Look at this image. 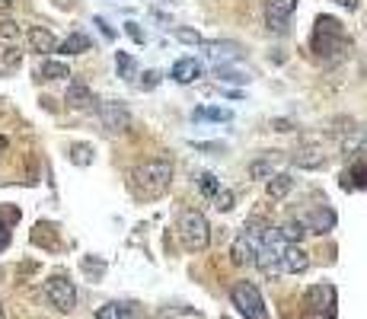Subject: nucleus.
Wrapping results in <instances>:
<instances>
[{
	"mask_svg": "<svg viewBox=\"0 0 367 319\" xmlns=\"http://www.w3.org/2000/svg\"><path fill=\"white\" fill-rule=\"evenodd\" d=\"M310 268V256L304 249H297L294 243H287V249H285V256H281V272H287V274H304Z\"/></svg>",
	"mask_w": 367,
	"mask_h": 319,
	"instance_id": "nucleus-10",
	"label": "nucleus"
},
{
	"mask_svg": "<svg viewBox=\"0 0 367 319\" xmlns=\"http://www.w3.org/2000/svg\"><path fill=\"white\" fill-rule=\"evenodd\" d=\"M294 163L304 169H320V166H326V157H322L320 147H304V150L294 153Z\"/></svg>",
	"mask_w": 367,
	"mask_h": 319,
	"instance_id": "nucleus-16",
	"label": "nucleus"
},
{
	"mask_svg": "<svg viewBox=\"0 0 367 319\" xmlns=\"http://www.w3.org/2000/svg\"><path fill=\"white\" fill-rule=\"evenodd\" d=\"M336 224V214L332 211H316V217H313V227L320 230V233H326V230Z\"/></svg>",
	"mask_w": 367,
	"mask_h": 319,
	"instance_id": "nucleus-29",
	"label": "nucleus"
},
{
	"mask_svg": "<svg viewBox=\"0 0 367 319\" xmlns=\"http://www.w3.org/2000/svg\"><path fill=\"white\" fill-rule=\"evenodd\" d=\"M115 68H119V77H125V80H135V58H131L128 52L115 54Z\"/></svg>",
	"mask_w": 367,
	"mask_h": 319,
	"instance_id": "nucleus-23",
	"label": "nucleus"
},
{
	"mask_svg": "<svg viewBox=\"0 0 367 319\" xmlns=\"http://www.w3.org/2000/svg\"><path fill=\"white\" fill-rule=\"evenodd\" d=\"M195 118H208V122H230V109H195Z\"/></svg>",
	"mask_w": 367,
	"mask_h": 319,
	"instance_id": "nucleus-25",
	"label": "nucleus"
},
{
	"mask_svg": "<svg viewBox=\"0 0 367 319\" xmlns=\"http://www.w3.org/2000/svg\"><path fill=\"white\" fill-rule=\"evenodd\" d=\"M172 182V163L170 160H147L131 173V189L137 198H160Z\"/></svg>",
	"mask_w": 367,
	"mask_h": 319,
	"instance_id": "nucleus-1",
	"label": "nucleus"
},
{
	"mask_svg": "<svg viewBox=\"0 0 367 319\" xmlns=\"http://www.w3.org/2000/svg\"><path fill=\"white\" fill-rule=\"evenodd\" d=\"M125 32L135 38L137 45H144V32H141V26H137V23H125Z\"/></svg>",
	"mask_w": 367,
	"mask_h": 319,
	"instance_id": "nucleus-33",
	"label": "nucleus"
},
{
	"mask_svg": "<svg viewBox=\"0 0 367 319\" xmlns=\"http://www.w3.org/2000/svg\"><path fill=\"white\" fill-rule=\"evenodd\" d=\"M285 249H287V243L281 240V233L265 227L262 243H259V256H255V265L262 268L265 274L278 278V274H281V256H285Z\"/></svg>",
	"mask_w": 367,
	"mask_h": 319,
	"instance_id": "nucleus-4",
	"label": "nucleus"
},
{
	"mask_svg": "<svg viewBox=\"0 0 367 319\" xmlns=\"http://www.w3.org/2000/svg\"><path fill=\"white\" fill-rule=\"evenodd\" d=\"M345 153H364L367 150V128H354L352 134L345 137Z\"/></svg>",
	"mask_w": 367,
	"mask_h": 319,
	"instance_id": "nucleus-20",
	"label": "nucleus"
},
{
	"mask_svg": "<svg viewBox=\"0 0 367 319\" xmlns=\"http://www.w3.org/2000/svg\"><path fill=\"white\" fill-rule=\"evenodd\" d=\"M0 36H3V38H16V36H20V26H16L13 20H0Z\"/></svg>",
	"mask_w": 367,
	"mask_h": 319,
	"instance_id": "nucleus-32",
	"label": "nucleus"
},
{
	"mask_svg": "<svg viewBox=\"0 0 367 319\" xmlns=\"http://www.w3.org/2000/svg\"><path fill=\"white\" fill-rule=\"evenodd\" d=\"M70 160H74L77 166H90V163H93V150L87 144H74V147H70Z\"/></svg>",
	"mask_w": 367,
	"mask_h": 319,
	"instance_id": "nucleus-26",
	"label": "nucleus"
},
{
	"mask_svg": "<svg viewBox=\"0 0 367 319\" xmlns=\"http://www.w3.org/2000/svg\"><path fill=\"white\" fill-rule=\"evenodd\" d=\"M20 61H23V54L16 52V48H7V52H3V58H0V70H3V74H10V70L20 68Z\"/></svg>",
	"mask_w": 367,
	"mask_h": 319,
	"instance_id": "nucleus-27",
	"label": "nucleus"
},
{
	"mask_svg": "<svg viewBox=\"0 0 367 319\" xmlns=\"http://www.w3.org/2000/svg\"><path fill=\"white\" fill-rule=\"evenodd\" d=\"M128 316H131L128 304H105L96 310V319H128Z\"/></svg>",
	"mask_w": 367,
	"mask_h": 319,
	"instance_id": "nucleus-21",
	"label": "nucleus"
},
{
	"mask_svg": "<svg viewBox=\"0 0 367 319\" xmlns=\"http://www.w3.org/2000/svg\"><path fill=\"white\" fill-rule=\"evenodd\" d=\"M218 77L220 80H230V84H246L249 80L246 74H237V70H227V68H218Z\"/></svg>",
	"mask_w": 367,
	"mask_h": 319,
	"instance_id": "nucleus-30",
	"label": "nucleus"
},
{
	"mask_svg": "<svg viewBox=\"0 0 367 319\" xmlns=\"http://www.w3.org/2000/svg\"><path fill=\"white\" fill-rule=\"evenodd\" d=\"M68 106L70 109H90L93 102H96V99H93V93H90V86L87 84H80V80H74V84L68 86Z\"/></svg>",
	"mask_w": 367,
	"mask_h": 319,
	"instance_id": "nucleus-13",
	"label": "nucleus"
},
{
	"mask_svg": "<svg viewBox=\"0 0 367 319\" xmlns=\"http://www.w3.org/2000/svg\"><path fill=\"white\" fill-rule=\"evenodd\" d=\"M157 84H160V74H157V70H147V74H144V80H141V86H144V90H153Z\"/></svg>",
	"mask_w": 367,
	"mask_h": 319,
	"instance_id": "nucleus-34",
	"label": "nucleus"
},
{
	"mask_svg": "<svg viewBox=\"0 0 367 319\" xmlns=\"http://www.w3.org/2000/svg\"><path fill=\"white\" fill-rule=\"evenodd\" d=\"M249 176H253V179H271V176H275V160H253V163H249Z\"/></svg>",
	"mask_w": 367,
	"mask_h": 319,
	"instance_id": "nucleus-22",
	"label": "nucleus"
},
{
	"mask_svg": "<svg viewBox=\"0 0 367 319\" xmlns=\"http://www.w3.org/2000/svg\"><path fill=\"white\" fill-rule=\"evenodd\" d=\"M29 45H32V52H38V54H52V52H58V38H54L45 26H32Z\"/></svg>",
	"mask_w": 367,
	"mask_h": 319,
	"instance_id": "nucleus-12",
	"label": "nucleus"
},
{
	"mask_svg": "<svg viewBox=\"0 0 367 319\" xmlns=\"http://www.w3.org/2000/svg\"><path fill=\"white\" fill-rule=\"evenodd\" d=\"M278 233H281L285 243H300V240L307 236V224L304 221H287L285 227H278Z\"/></svg>",
	"mask_w": 367,
	"mask_h": 319,
	"instance_id": "nucleus-19",
	"label": "nucleus"
},
{
	"mask_svg": "<svg viewBox=\"0 0 367 319\" xmlns=\"http://www.w3.org/2000/svg\"><path fill=\"white\" fill-rule=\"evenodd\" d=\"M3 147H7V141H3V137H0V150H3Z\"/></svg>",
	"mask_w": 367,
	"mask_h": 319,
	"instance_id": "nucleus-39",
	"label": "nucleus"
},
{
	"mask_svg": "<svg viewBox=\"0 0 367 319\" xmlns=\"http://www.w3.org/2000/svg\"><path fill=\"white\" fill-rule=\"evenodd\" d=\"M297 13V0H265V23L271 32H287L291 16Z\"/></svg>",
	"mask_w": 367,
	"mask_h": 319,
	"instance_id": "nucleus-8",
	"label": "nucleus"
},
{
	"mask_svg": "<svg viewBox=\"0 0 367 319\" xmlns=\"http://www.w3.org/2000/svg\"><path fill=\"white\" fill-rule=\"evenodd\" d=\"M336 3H342L345 10H358V0H336Z\"/></svg>",
	"mask_w": 367,
	"mask_h": 319,
	"instance_id": "nucleus-37",
	"label": "nucleus"
},
{
	"mask_svg": "<svg viewBox=\"0 0 367 319\" xmlns=\"http://www.w3.org/2000/svg\"><path fill=\"white\" fill-rule=\"evenodd\" d=\"M342 189H345V192L367 189V163H354L352 169H345V176H342Z\"/></svg>",
	"mask_w": 367,
	"mask_h": 319,
	"instance_id": "nucleus-14",
	"label": "nucleus"
},
{
	"mask_svg": "<svg viewBox=\"0 0 367 319\" xmlns=\"http://www.w3.org/2000/svg\"><path fill=\"white\" fill-rule=\"evenodd\" d=\"M348 48H352V38L345 36L342 23L336 16H320L313 29V52L320 58H326V61H338Z\"/></svg>",
	"mask_w": 367,
	"mask_h": 319,
	"instance_id": "nucleus-2",
	"label": "nucleus"
},
{
	"mask_svg": "<svg viewBox=\"0 0 367 319\" xmlns=\"http://www.w3.org/2000/svg\"><path fill=\"white\" fill-rule=\"evenodd\" d=\"M214 201H218V208H220V211H230V208H233V192L220 189L218 195H214Z\"/></svg>",
	"mask_w": 367,
	"mask_h": 319,
	"instance_id": "nucleus-31",
	"label": "nucleus"
},
{
	"mask_svg": "<svg viewBox=\"0 0 367 319\" xmlns=\"http://www.w3.org/2000/svg\"><path fill=\"white\" fill-rule=\"evenodd\" d=\"M262 233L265 227H259V224H249V227H243V233L233 240V262L237 265H255V256H259V243H262Z\"/></svg>",
	"mask_w": 367,
	"mask_h": 319,
	"instance_id": "nucleus-6",
	"label": "nucleus"
},
{
	"mask_svg": "<svg viewBox=\"0 0 367 319\" xmlns=\"http://www.w3.org/2000/svg\"><path fill=\"white\" fill-rule=\"evenodd\" d=\"M170 77L176 84H195L198 77H202V64H198L195 58H179V61L172 64Z\"/></svg>",
	"mask_w": 367,
	"mask_h": 319,
	"instance_id": "nucleus-11",
	"label": "nucleus"
},
{
	"mask_svg": "<svg viewBox=\"0 0 367 319\" xmlns=\"http://www.w3.org/2000/svg\"><path fill=\"white\" fill-rule=\"evenodd\" d=\"M0 319H3V306H0Z\"/></svg>",
	"mask_w": 367,
	"mask_h": 319,
	"instance_id": "nucleus-40",
	"label": "nucleus"
},
{
	"mask_svg": "<svg viewBox=\"0 0 367 319\" xmlns=\"http://www.w3.org/2000/svg\"><path fill=\"white\" fill-rule=\"evenodd\" d=\"M10 7V0H0V10H7Z\"/></svg>",
	"mask_w": 367,
	"mask_h": 319,
	"instance_id": "nucleus-38",
	"label": "nucleus"
},
{
	"mask_svg": "<svg viewBox=\"0 0 367 319\" xmlns=\"http://www.w3.org/2000/svg\"><path fill=\"white\" fill-rule=\"evenodd\" d=\"M10 243V227L3 221H0V249H3V246Z\"/></svg>",
	"mask_w": 367,
	"mask_h": 319,
	"instance_id": "nucleus-36",
	"label": "nucleus"
},
{
	"mask_svg": "<svg viewBox=\"0 0 367 319\" xmlns=\"http://www.w3.org/2000/svg\"><path fill=\"white\" fill-rule=\"evenodd\" d=\"M96 26H99V29H103V36H105V38H112V36H115V29H112V26H109V23H105L103 16H99V20H96Z\"/></svg>",
	"mask_w": 367,
	"mask_h": 319,
	"instance_id": "nucleus-35",
	"label": "nucleus"
},
{
	"mask_svg": "<svg viewBox=\"0 0 367 319\" xmlns=\"http://www.w3.org/2000/svg\"><path fill=\"white\" fill-rule=\"evenodd\" d=\"M198 189H202L204 198H214L220 192V179L218 176H211V173H202L198 176Z\"/></svg>",
	"mask_w": 367,
	"mask_h": 319,
	"instance_id": "nucleus-24",
	"label": "nucleus"
},
{
	"mask_svg": "<svg viewBox=\"0 0 367 319\" xmlns=\"http://www.w3.org/2000/svg\"><path fill=\"white\" fill-rule=\"evenodd\" d=\"M172 36L179 38V42H186V45H204V38L198 36V32H192V29H182V26H179V29H172Z\"/></svg>",
	"mask_w": 367,
	"mask_h": 319,
	"instance_id": "nucleus-28",
	"label": "nucleus"
},
{
	"mask_svg": "<svg viewBox=\"0 0 367 319\" xmlns=\"http://www.w3.org/2000/svg\"><path fill=\"white\" fill-rule=\"evenodd\" d=\"M45 300L48 306H54L58 313H70L77 306V288L70 278H64V274H54V278H48L45 281Z\"/></svg>",
	"mask_w": 367,
	"mask_h": 319,
	"instance_id": "nucleus-7",
	"label": "nucleus"
},
{
	"mask_svg": "<svg viewBox=\"0 0 367 319\" xmlns=\"http://www.w3.org/2000/svg\"><path fill=\"white\" fill-rule=\"evenodd\" d=\"M99 122H103L105 131L121 134V131L131 128V112L121 102H99Z\"/></svg>",
	"mask_w": 367,
	"mask_h": 319,
	"instance_id": "nucleus-9",
	"label": "nucleus"
},
{
	"mask_svg": "<svg viewBox=\"0 0 367 319\" xmlns=\"http://www.w3.org/2000/svg\"><path fill=\"white\" fill-rule=\"evenodd\" d=\"M38 77H42V80H64V77H70V68L64 61H42Z\"/></svg>",
	"mask_w": 367,
	"mask_h": 319,
	"instance_id": "nucleus-18",
	"label": "nucleus"
},
{
	"mask_svg": "<svg viewBox=\"0 0 367 319\" xmlns=\"http://www.w3.org/2000/svg\"><path fill=\"white\" fill-rule=\"evenodd\" d=\"M90 48H93L90 36H83V32H70V36L58 45V52L61 54H83V52H90Z\"/></svg>",
	"mask_w": 367,
	"mask_h": 319,
	"instance_id": "nucleus-15",
	"label": "nucleus"
},
{
	"mask_svg": "<svg viewBox=\"0 0 367 319\" xmlns=\"http://www.w3.org/2000/svg\"><path fill=\"white\" fill-rule=\"evenodd\" d=\"M291 185H294V179L287 173H275L269 179V198H271V201H281V198L291 192Z\"/></svg>",
	"mask_w": 367,
	"mask_h": 319,
	"instance_id": "nucleus-17",
	"label": "nucleus"
},
{
	"mask_svg": "<svg viewBox=\"0 0 367 319\" xmlns=\"http://www.w3.org/2000/svg\"><path fill=\"white\" fill-rule=\"evenodd\" d=\"M230 300L233 306L243 313L246 319H269V310H265V300L259 294V288L249 281H237L230 290Z\"/></svg>",
	"mask_w": 367,
	"mask_h": 319,
	"instance_id": "nucleus-5",
	"label": "nucleus"
},
{
	"mask_svg": "<svg viewBox=\"0 0 367 319\" xmlns=\"http://www.w3.org/2000/svg\"><path fill=\"white\" fill-rule=\"evenodd\" d=\"M179 236H182V246H186V249H192V252L208 249L211 227H208V221H204V214L202 211H182Z\"/></svg>",
	"mask_w": 367,
	"mask_h": 319,
	"instance_id": "nucleus-3",
	"label": "nucleus"
}]
</instances>
